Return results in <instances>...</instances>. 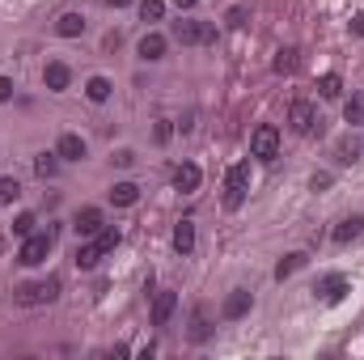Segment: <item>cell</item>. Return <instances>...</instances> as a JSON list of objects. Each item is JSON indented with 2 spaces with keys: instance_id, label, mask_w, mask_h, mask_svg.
I'll use <instances>...</instances> for the list:
<instances>
[{
  "instance_id": "cell-1",
  "label": "cell",
  "mask_w": 364,
  "mask_h": 360,
  "mask_svg": "<svg viewBox=\"0 0 364 360\" xmlns=\"http://www.w3.org/2000/svg\"><path fill=\"white\" fill-rule=\"evenodd\" d=\"M288 127H293L297 136H322V115H318V106L305 102V98H297V102L288 106Z\"/></svg>"
},
{
  "instance_id": "cell-2",
  "label": "cell",
  "mask_w": 364,
  "mask_h": 360,
  "mask_svg": "<svg viewBox=\"0 0 364 360\" xmlns=\"http://www.w3.org/2000/svg\"><path fill=\"white\" fill-rule=\"evenodd\" d=\"M174 38H178L182 47H208V42H216V25H212V21H191V17H182V21H174Z\"/></svg>"
},
{
  "instance_id": "cell-3",
  "label": "cell",
  "mask_w": 364,
  "mask_h": 360,
  "mask_svg": "<svg viewBox=\"0 0 364 360\" xmlns=\"http://www.w3.org/2000/svg\"><path fill=\"white\" fill-rule=\"evenodd\" d=\"M246 191H250V166L237 161V166H229V174H225V208H229V212L242 208V204H246Z\"/></svg>"
},
{
  "instance_id": "cell-4",
  "label": "cell",
  "mask_w": 364,
  "mask_h": 360,
  "mask_svg": "<svg viewBox=\"0 0 364 360\" xmlns=\"http://www.w3.org/2000/svg\"><path fill=\"white\" fill-rule=\"evenodd\" d=\"M59 297V280H34V284H21L17 289V306H51Z\"/></svg>"
},
{
  "instance_id": "cell-5",
  "label": "cell",
  "mask_w": 364,
  "mask_h": 360,
  "mask_svg": "<svg viewBox=\"0 0 364 360\" xmlns=\"http://www.w3.org/2000/svg\"><path fill=\"white\" fill-rule=\"evenodd\" d=\"M250 153H254L259 161H276V157H280V127H271V123L254 127V136H250Z\"/></svg>"
},
{
  "instance_id": "cell-6",
  "label": "cell",
  "mask_w": 364,
  "mask_h": 360,
  "mask_svg": "<svg viewBox=\"0 0 364 360\" xmlns=\"http://www.w3.org/2000/svg\"><path fill=\"white\" fill-rule=\"evenodd\" d=\"M51 233H30V238H21V250H17V263H25V267H34V263H42L47 255H51Z\"/></svg>"
},
{
  "instance_id": "cell-7",
  "label": "cell",
  "mask_w": 364,
  "mask_h": 360,
  "mask_svg": "<svg viewBox=\"0 0 364 360\" xmlns=\"http://www.w3.org/2000/svg\"><path fill=\"white\" fill-rule=\"evenodd\" d=\"M102 225H106L102 208H81V212H76V221H72V229H76L81 238H93V233H102Z\"/></svg>"
},
{
  "instance_id": "cell-8",
  "label": "cell",
  "mask_w": 364,
  "mask_h": 360,
  "mask_svg": "<svg viewBox=\"0 0 364 360\" xmlns=\"http://www.w3.org/2000/svg\"><path fill=\"white\" fill-rule=\"evenodd\" d=\"M250 306H254V301H250V293H246V289H233V293L225 297V310H221V314H225L229 323H237V318H246V314H250Z\"/></svg>"
},
{
  "instance_id": "cell-9",
  "label": "cell",
  "mask_w": 364,
  "mask_h": 360,
  "mask_svg": "<svg viewBox=\"0 0 364 360\" xmlns=\"http://www.w3.org/2000/svg\"><path fill=\"white\" fill-rule=\"evenodd\" d=\"M199 182H204V174H199V166H191V161H187V166H178V170H174V187H178L182 195H191V191H199Z\"/></svg>"
},
{
  "instance_id": "cell-10",
  "label": "cell",
  "mask_w": 364,
  "mask_h": 360,
  "mask_svg": "<svg viewBox=\"0 0 364 360\" xmlns=\"http://www.w3.org/2000/svg\"><path fill=\"white\" fill-rule=\"evenodd\" d=\"M314 293H318L322 301H331V306H335V301H344V297H348V280H344V276H327V280H318V289H314Z\"/></svg>"
},
{
  "instance_id": "cell-11",
  "label": "cell",
  "mask_w": 364,
  "mask_h": 360,
  "mask_svg": "<svg viewBox=\"0 0 364 360\" xmlns=\"http://www.w3.org/2000/svg\"><path fill=\"white\" fill-rule=\"evenodd\" d=\"M42 81H47V89H68V81H72V72H68V64H59V59H51L47 68H42Z\"/></svg>"
},
{
  "instance_id": "cell-12",
  "label": "cell",
  "mask_w": 364,
  "mask_h": 360,
  "mask_svg": "<svg viewBox=\"0 0 364 360\" xmlns=\"http://www.w3.org/2000/svg\"><path fill=\"white\" fill-rule=\"evenodd\" d=\"M55 153H59L64 161H81V157H85V140H81L76 132H64L59 144H55Z\"/></svg>"
},
{
  "instance_id": "cell-13",
  "label": "cell",
  "mask_w": 364,
  "mask_h": 360,
  "mask_svg": "<svg viewBox=\"0 0 364 360\" xmlns=\"http://www.w3.org/2000/svg\"><path fill=\"white\" fill-rule=\"evenodd\" d=\"M174 310H178V297L174 293H157V301H153V327H165L174 318Z\"/></svg>"
},
{
  "instance_id": "cell-14",
  "label": "cell",
  "mask_w": 364,
  "mask_h": 360,
  "mask_svg": "<svg viewBox=\"0 0 364 360\" xmlns=\"http://www.w3.org/2000/svg\"><path fill=\"white\" fill-rule=\"evenodd\" d=\"M360 153H364L360 136H344V140L335 144V161H339V166H352V161H360Z\"/></svg>"
},
{
  "instance_id": "cell-15",
  "label": "cell",
  "mask_w": 364,
  "mask_h": 360,
  "mask_svg": "<svg viewBox=\"0 0 364 360\" xmlns=\"http://www.w3.org/2000/svg\"><path fill=\"white\" fill-rule=\"evenodd\" d=\"M174 250H178V255H191V250H195V225H191V221H178V225H174Z\"/></svg>"
},
{
  "instance_id": "cell-16",
  "label": "cell",
  "mask_w": 364,
  "mask_h": 360,
  "mask_svg": "<svg viewBox=\"0 0 364 360\" xmlns=\"http://www.w3.org/2000/svg\"><path fill=\"white\" fill-rule=\"evenodd\" d=\"M102 255H106V250H102L98 242H85V246H76V267H81V272H93V267L102 263Z\"/></svg>"
},
{
  "instance_id": "cell-17",
  "label": "cell",
  "mask_w": 364,
  "mask_h": 360,
  "mask_svg": "<svg viewBox=\"0 0 364 360\" xmlns=\"http://www.w3.org/2000/svg\"><path fill=\"white\" fill-rule=\"evenodd\" d=\"M55 34H59V38H76V34H85V17H81V13H64V17L55 21Z\"/></svg>"
},
{
  "instance_id": "cell-18",
  "label": "cell",
  "mask_w": 364,
  "mask_h": 360,
  "mask_svg": "<svg viewBox=\"0 0 364 360\" xmlns=\"http://www.w3.org/2000/svg\"><path fill=\"white\" fill-rule=\"evenodd\" d=\"M136 51H140V59H148V64H153V59H161V55H165V38H161V34H144Z\"/></svg>"
},
{
  "instance_id": "cell-19",
  "label": "cell",
  "mask_w": 364,
  "mask_h": 360,
  "mask_svg": "<svg viewBox=\"0 0 364 360\" xmlns=\"http://www.w3.org/2000/svg\"><path fill=\"white\" fill-rule=\"evenodd\" d=\"M364 233V216H348V221H339V229H335V242L339 246H348L352 238H360Z\"/></svg>"
},
{
  "instance_id": "cell-20",
  "label": "cell",
  "mask_w": 364,
  "mask_h": 360,
  "mask_svg": "<svg viewBox=\"0 0 364 360\" xmlns=\"http://www.w3.org/2000/svg\"><path fill=\"white\" fill-rule=\"evenodd\" d=\"M110 199H115L119 208H131V204L140 199V187H136V182H115V187H110Z\"/></svg>"
},
{
  "instance_id": "cell-21",
  "label": "cell",
  "mask_w": 364,
  "mask_h": 360,
  "mask_svg": "<svg viewBox=\"0 0 364 360\" xmlns=\"http://www.w3.org/2000/svg\"><path fill=\"white\" fill-rule=\"evenodd\" d=\"M344 119H348L352 127H364V93H352V98L344 102Z\"/></svg>"
},
{
  "instance_id": "cell-22",
  "label": "cell",
  "mask_w": 364,
  "mask_h": 360,
  "mask_svg": "<svg viewBox=\"0 0 364 360\" xmlns=\"http://www.w3.org/2000/svg\"><path fill=\"white\" fill-rule=\"evenodd\" d=\"M34 174H38V178H55V174H59V153H42V157H34Z\"/></svg>"
},
{
  "instance_id": "cell-23",
  "label": "cell",
  "mask_w": 364,
  "mask_h": 360,
  "mask_svg": "<svg viewBox=\"0 0 364 360\" xmlns=\"http://www.w3.org/2000/svg\"><path fill=\"white\" fill-rule=\"evenodd\" d=\"M318 93H322V98H339V93H344L339 72H322V76H318Z\"/></svg>"
},
{
  "instance_id": "cell-24",
  "label": "cell",
  "mask_w": 364,
  "mask_h": 360,
  "mask_svg": "<svg viewBox=\"0 0 364 360\" xmlns=\"http://www.w3.org/2000/svg\"><path fill=\"white\" fill-rule=\"evenodd\" d=\"M305 267V255H284L280 263H276V280H288L293 272H301Z\"/></svg>"
},
{
  "instance_id": "cell-25",
  "label": "cell",
  "mask_w": 364,
  "mask_h": 360,
  "mask_svg": "<svg viewBox=\"0 0 364 360\" xmlns=\"http://www.w3.org/2000/svg\"><path fill=\"white\" fill-rule=\"evenodd\" d=\"M212 335V323H208V310H195V318H191V339L195 344H204Z\"/></svg>"
},
{
  "instance_id": "cell-26",
  "label": "cell",
  "mask_w": 364,
  "mask_h": 360,
  "mask_svg": "<svg viewBox=\"0 0 364 360\" xmlns=\"http://www.w3.org/2000/svg\"><path fill=\"white\" fill-rule=\"evenodd\" d=\"M271 68H276V72H297V51H293V47H280L276 59H271Z\"/></svg>"
},
{
  "instance_id": "cell-27",
  "label": "cell",
  "mask_w": 364,
  "mask_h": 360,
  "mask_svg": "<svg viewBox=\"0 0 364 360\" xmlns=\"http://www.w3.org/2000/svg\"><path fill=\"white\" fill-rule=\"evenodd\" d=\"M85 93H89V102H106V98H110V81H106V76H89Z\"/></svg>"
},
{
  "instance_id": "cell-28",
  "label": "cell",
  "mask_w": 364,
  "mask_h": 360,
  "mask_svg": "<svg viewBox=\"0 0 364 360\" xmlns=\"http://www.w3.org/2000/svg\"><path fill=\"white\" fill-rule=\"evenodd\" d=\"M140 17L144 21H161L165 17V4L161 0H140Z\"/></svg>"
},
{
  "instance_id": "cell-29",
  "label": "cell",
  "mask_w": 364,
  "mask_h": 360,
  "mask_svg": "<svg viewBox=\"0 0 364 360\" xmlns=\"http://www.w3.org/2000/svg\"><path fill=\"white\" fill-rule=\"evenodd\" d=\"M21 195V182L17 178H0V204H13Z\"/></svg>"
},
{
  "instance_id": "cell-30",
  "label": "cell",
  "mask_w": 364,
  "mask_h": 360,
  "mask_svg": "<svg viewBox=\"0 0 364 360\" xmlns=\"http://www.w3.org/2000/svg\"><path fill=\"white\" fill-rule=\"evenodd\" d=\"M98 246H102V250H115V246H119V229H115V225H102Z\"/></svg>"
},
{
  "instance_id": "cell-31",
  "label": "cell",
  "mask_w": 364,
  "mask_h": 360,
  "mask_svg": "<svg viewBox=\"0 0 364 360\" xmlns=\"http://www.w3.org/2000/svg\"><path fill=\"white\" fill-rule=\"evenodd\" d=\"M13 233H17V238H30V233H34V216H30V212H21V216L13 221Z\"/></svg>"
},
{
  "instance_id": "cell-32",
  "label": "cell",
  "mask_w": 364,
  "mask_h": 360,
  "mask_svg": "<svg viewBox=\"0 0 364 360\" xmlns=\"http://www.w3.org/2000/svg\"><path fill=\"white\" fill-rule=\"evenodd\" d=\"M242 21H246V8H242V4H233V8H229V25H242Z\"/></svg>"
},
{
  "instance_id": "cell-33",
  "label": "cell",
  "mask_w": 364,
  "mask_h": 360,
  "mask_svg": "<svg viewBox=\"0 0 364 360\" xmlns=\"http://www.w3.org/2000/svg\"><path fill=\"white\" fill-rule=\"evenodd\" d=\"M13 98V81L8 76H0V102H8Z\"/></svg>"
},
{
  "instance_id": "cell-34",
  "label": "cell",
  "mask_w": 364,
  "mask_h": 360,
  "mask_svg": "<svg viewBox=\"0 0 364 360\" xmlns=\"http://www.w3.org/2000/svg\"><path fill=\"white\" fill-rule=\"evenodd\" d=\"M352 34H364V13H356V17H352Z\"/></svg>"
},
{
  "instance_id": "cell-35",
  "label": "cell",
  "mask_w": 364,
  "mask_h": 360,
  "mask_svg": "<svg viewBox=\"0 0 364 360\" xmlns=\"http://www.w3.org/2000/svg\"><path fill=\"white\" fill-rule=\"evenodd\" d=\"M174 4H178V8H195L199 0H174Z\"/></svg>"
},
{
  "instance_id": "cell-36",
  "label": "cell",
  "mask_w": 364,
  "mask_h": 360,
  "mask_svg": "<svg viewBox=\"0 0 364 360\" xmlns=\"http://www.w3.org/2000/svg\"><path fill=\"white\" fill-rule=\"evenodd\" d=\"M106 4H110V8H123V4H131V0H106Z\"/></svg>"
}]
</instances>
